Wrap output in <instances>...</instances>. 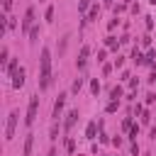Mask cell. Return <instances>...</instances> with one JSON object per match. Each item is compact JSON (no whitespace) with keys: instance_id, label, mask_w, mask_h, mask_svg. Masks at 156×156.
<instances>
[{"instance_id":"obj_6","label":"cell","mask_w":156,"mask_h":156,"mask_svg":"<svg viewBox=\"0 0 156 156\" xmlns=\"http://www.w3.org/2000/svg\"><path fill=\"white\" fill-rule=\"evenodd\" d=\"M88 56H90V46H83V49H80V54H78V58H76V66H78V68H85Z\"/></svg>"},{"instance_id":"obj_7","label":"cell","mask_w":156,"mask_h":156,"mask_svg":"<svg viewBox=\"0 0 156 156\" xmlns=\"http://www.w3.org/2000/svg\"><path fill=\"white\" fill-rule=\"evenodd\" d=\"M24 85V68L20 66L15 73H12V88H22Z\"/></svg>"},{"instance_id":"obj_21","label":"cell","mask_w":156,"mask_h":156,"mask_svg":"<svg viewBox=\"0 0 156 156\" xmlns=\"http://www.w3.org/2000/svg\"><path fill=\"white\" fill-rule=\"evenodd\" d=\"M66 151H68V154L76 151V141H73V139H66Z\"/></svg>"},{"instance_id":"obj_24","label":"cell","mask_w":156,"mask_h":156,"mask_svg":"<svg viewBox=\"0 0 156 156\" xmlns=\"http://www.w3.org/2000/svg\"><path fill=\"white\" fill-rule=\"evenodd\" d=\"M2 10L10 12V10H12V0H2Z\"/></svg>"},{"instance_id":"obj_3","label":"cell","mask_w":156,"mask_h":156,"mask_svg":"<svg viewBox=\"0 0 156 156\" xmlns=\"http://www.w3.org/2000/svg\"><path fill=\"white\" fill-rule=\"evenodd\" d=\"M17 119H20V112H17V110H12V112L7 115V122H5V139H7V141L15 136V127H17Z\"/></svg>"},{"instance_id":"obj_4","label":"cell","mask_w":156,"mask_h":156,"mask_svg":"<svg viewBox=\"0 0 156 156\" xmlns=\"http://www.w3.org/2000/svg\"><path fill=\"white\" fill-rule=\"evenodd\" d=\"M32 27H34V7H27L24 20H22V32H29Z\"/></svg>"},{"instance_id":"obj_25","label":"cell","mask_w":156,"mask_h":156,"mask_svg":"<svg viewBox=\"0 0 156 156\" xmlns=\"http://www.w3.org/2000/svg\"><path fill=\"white\" fill-rule=\"evenodd\" d=\"M117 105H119V102H117V100H112V102L107 105V112H115V110H117Z\"/></svg>"},{"instance_id":"obj_18","label":"cell","mask_w":156,"mask_h":156,"mask_svg":"<svg viewBox=\"0 0 156 156\" xmlns=\"http://www.w3.org/2000/svg\"><path fill=\"white\" fill-rule=\"evenodd\" d=\"M80 88H83V78H76V80H73V85H71V90H73V93H78Z\"/></svg>"},{"instance_id":"obj_15","label":"cell","mask_w":156,"mask_h":156,"mask_svg":"<svg viewBox=\"0 0 156 156\" xmlns=\"http://www.w3.org/2000/svg\"><path fill=\"white\" fill-rule=\"evenodd\" d=\"M146 63H149L151 68H156V51H149V54H146Z\"/></svg>"},{"instance_id":"obj_5","label":"cell","mask_w":156,"mask_h":156,"mask_svg":"<svg viewBox=\"0 0 156 156\" xmlns=\"http://www.w3.org/2000/svg\"><path fill=\"white\" fill-rule=\"evenodd\" d=\"M66 98H68L66 93H61V95L56 98V102H54V115H51L54 119H58V117H61V110H63V105H66Z\"/></svg>"},{"instance_id":"obj_27","label":"cell","mask_w":156,"mask_h":156,"mask_svg":"<svg viewBox=\"0 0 156 156\" xmlns=\"http://www.w3.org/2000/svg\"><path fill=\"white\" fill-rule=\"evenodd\" d=\"M115 66H117V68H122V66H124V58H122V56H117V58H115Z\"/></svg>"},{"instance_id":"obj_8","label":"cell","mask_w":156,"mask_h":156,"mask_svg":"<svg viewBox=\"0 0 156 156\" xmlns=\"http://www.w3.org/2000/svg\"><path fill=\"white\" fill-rule=\"evenodd\" d=\"M76 119H78V110H71V112L66 115V122H63V129H66V132H71V127L76 124Z\"/></svg>"},{"instance_id":"obj_9","label":"cell","mask_w":156,"mask_h":156,"mask_svg":"<svg viewBox=\"0 0 156 156\" xmlns=\"http://www.w3.org/2000/svg\"><path fill=\"white\" fill-rule=\"evenodd\" d=\"M32 146H34V134H27V139H24V149H22V154H24V156H32Z\"/></svg>"},{"instance_id":"obj_2","label":"cell","mask_w":156,"mask_h":156,"mask_svg":"<svg viewBox=\"0 0 156 156\" xmlns=\"http://www.w3.org/2000/svg\"><path fill=\"white\" fill-rule=\"evenodd\" d=\"M37 110H39V95H32V98H29V107H27V117H24V124H27V127L34 124Z\"/></svg>"},{"instance_id":"obj_23","label":"cell","mask_w":156,"mask_h":156,"mask_svg":"<svg viewBox=\"0 0 156 156\" xmlns=\"http://www.w3.org/2000/svg\"><path fill=\"white\" fill-rule=\"evenodd\" d=\"M85 10H88V0H80L78 2V12H85Z\"/></svg>"},{"instance_id":"obj_10","label":"cell","mask_w":156,"mask_h":156,"mask_svg":"<svg viewBox=\"0 0 156 156\" xmlns=\"http://www.w3.org/2000/svg\"><path fill=\"white\" fill-rule=\"evenodd\" d=\"M95 132H98V124H95V122H90V124H88V129H85V136H88V139H95Z\"/></svg>"},{"instance_id":"obj_11","label":"cell","mask_w":156,"mask_h":156,"mask_svg":"<svg viewBox=\"0 0 156 156\" xmlns=\"http://www.w3.org/2000/svg\"><path fill=\"white\" fill-rule=\"evenodd\" d=\"M132 61H134L136 66H139V63H144V56H141V51H139V49H134V51H132Z\"/></svg>"},{"instance_id":"obj_14","label":"cell","mask_w":156,"mask_h":156,"mask_svg":"<svg viewBox=\"0 0 156 156\" xmlns=\"http://www.w3.org/2000/svg\"><path fill=\"white\" fill-rule=\"evenodd\" d=\"M7 58H10V51H7V46H2L0 49V63H10Z\"/></svg>"},{"instance_id":"obj_26","label":"cell","mask_w":156,"mask_h":156,"mask_svg":"<svg viewBox=\"0 0 156 156\" xmlns=\"http://www.w3.org/2000/svg\"><path fill=\"white\" fill-rule=\"evenodd\" d=\"M141 122L149 124V122H151V115H149V112H141Z\"/></svg>"},{"instance_id":"obj_17","label":"cell","mask_w":156,"mask_h":156,"mask_svg":"<svg viewBox=\"0 0 156 156\" xmlns=\"http://www.w3.org/2000/svg\"><path fill=\"white\" fill-rule=\"evenodd\" d=\"M39 39V27H32L29 29V41H37Z\"/></svg>"},{"instance_id":"obj_12","label":"cell","mask_w":156,"mask_h":156,"mask_svg":"<svg viewBox=\"0 0 156 156\" xmlns=\"http://www.w3.org/2000/svg\"><path fill=\"white\" fill-rule=\"evenodd\" d=\"M17 68H20V61H17V58H10V63H7V73L12 76V73H15Z\"/></svg>"},{"instance_id":"obj_13","label":"cell","mask_w":156,"mask_h":156,"mask_svg":"<svg viewBox=\"0 0 156 156\" xmlns=\"http://www.w3.org/2000/svg\"><path fill=\"white\" fill-rule=\"evenodd\" d=\"M110 98H112V100H117V102H119V98H122V88H119V85H115V88H112V90H110Z\"/></svg>"},{"instance_id":"obj_19","label":"cell","mask_w":156,"mask_h":156,"mask_svg":"<svg viewBox=\"0 0 156 156\" xmlns=\"http://www.w3.org/2000/svg\"><path fill=\"white\" fill-rule=\"evenodd\" d=\"M44 20H46V22H54V7H46V12H44Z\"/></svg>"},{"instance_id":"obj_1","label":"cell","mask_w":156,"mask_h":156,"mask_svg":"<svg viewBox=\"0 0 156 156\" xmlns=\"http://www.w3.org/2000/svg\"><path fill=\"white\" fill-rule=\"evenodd\" d=\"M51 85V51L44 46L39 56V90H46Z\"/></svg>"},{"instance_id":"obj_20","label":"cell","mask_w":156,"mask_h":156,"mask_svg":"<svg viewBox=\"0 0 156 156\" xmlns=\"http://www.w3.org/2000/svg\"><path fill=\"white\" fill-rule=\"evenodd\" d=\"M136 136H139V127L134 124V127L129 129V139H132V141H136Z\"/></svg>"},{"instance_id":"obj_22","label":"cell","mask_w":156,"mask_h":156,"mask_svg":"<svg viewBox=\"0 0 156 156\" xmlns=\"http://www.w3.org/2000/svg\"><path fill=\"white\" fill-rule=\"evenodd\" d=\"M90 90H93V95H98V93H100V83L93 80V83H90Z\"/></svg>"},{"instance_id":"obj_16","label":"cell","mask_w":156,"mask_h":156,"mask_svg":"<svg viewBox=\"0 0 156 156\" xmlns=\"http://www.w3.org/2000/svg\"><path fill=\"white\" fill-rule=\"evenodd\" d=\"M105 44H107L110 49H117V46H119V41H117V37H107V39H105Z\"/></svg>"}]
</instances>
